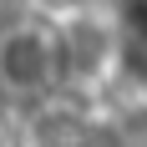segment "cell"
<instances>
[{
    "label": "cell",
    "instance_id": "cell-1",
    "mask_svg": "<svg viewBox=\"0 0 147 147\" xmlns=\"http://www.w3.org/2000/svg\"><path fill=\"white\" fill-rule=\"evenodd\" d=\"M0 71H5L10 86L36 91V86L51 81V71H56V46L46 41V36H36V30H20V36H10L5 51H0Z\"/></svg>",
    "mask_w": 147,
    "mask_h": 147
}]
</instances>
